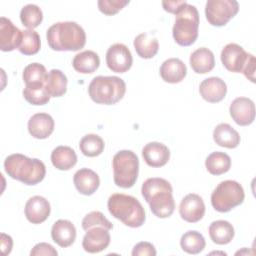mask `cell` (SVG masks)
I'll list each match as a JSON object with an SVG mask.
<instances>
[{
	"label": "cell",
	"mask_w": 256,
	"mask_h": 256,
	"mask_svg": "<svg viewBox=\"0 0 256 256\" xmlns=\"http://www.w3.org/2000/svg\"><path fill=\"white\" fill-rule=\"evenodd\" d=\"M103 139L97 134H87L82 137L79 143L80 151L87 157H96L104 150Z\"/></svg>",
	"instance_id": "d6a6232c"
},
{
	"label": "cell",
	"mask_w": 256,
	"mask_h": 256,
	"mask_svg": "<svg viewBox=\"0 0 256 256\" xmlns=\"http://www.w3.org/2000/svg\"><path fill=\"white\" fill-rule=\"evenodd\" d=\"M242 73L248 80H250L253 83L255 82V57L253 55L250 56Z\"/></svg>",
	"instance_id": "60d3db41"
},
{
	"label": "cell",
	"mask_w": 256,
	"mask_h": 256,
	"mask_svg": "<svg viewBox=\"0 0 256 256\" xmlns=\"http://www.w3.org/2000/svg\"><path fill=\"white\" fill-rule=\"evenodd\" d=\"M67 77L59 69H52L48 72L45 80V88L51 97H61L67 91Z\"/></svg>",
	"instance_id": "f1b7e54d"
},
{
	"label": "cell",
	"mask_w": 256,
	"mask_h": 256,
	"mask_svg": "<svg viewBox=\"0 0 256 256\" xmlns=\"http://www.w3.org/2000/svg\"><path fill=\"white\" fill-rule=\"evenodd\" d=\"M213 139L217 145L229 149L236 148L240 143L239 133L227 123H220L215 127Z\"/></svg>",
	"instance_id": "cb8c5ba5"
},
{
	"label": "cell",
	"mask_w": 256,
	"mask_h": 256,
	"mask_svg": "<svg viewBox=\"0 0 256 256\" xmlns=\"http://www.w3.org/2000/svg\"><path fill=\"white\" fill-rule=\"evenodd\" d=\"M133 63V58L128 47L122 43L111 45L106 52L107 67L115 73L127 72Z\"/></svg>",
	"instance_id": "30bf717a"
},
{
	"label": "cell",
	"mask_w": 256,
	"mask_h": 256,
	"mask_svg": "<svg viewBox=\"0 0 256 256\" xmlns=\"http://www.w3.org/2000/svg\"><path fill=\"white\" fill-rule=\"evenodd\" d=\"M172 34L180 46H190L197 40L199 29V13L195 6L187 2L175 14Z\"/></svg>",
	"instance_id": "8992f818"
},
{
	"label": "cell",
	"mask_w": 256,
	"mask_h": 256,
	"mask_svg": "<svg viewBox=\"0 0 256 256\" xmlns=\"http://www.w3.org/2000/svg\"><path fill=\"white\" fill-rule=\"evenodd\" d=\"M22 41V31L6 17L0 18V49L3 52L18 49Z\"/></svg>",
	"instance_id": "9a60e30c"
},
{
	"label": "cell",
	"mask_w": 256,
	"mask_h": 256,
	"mask_svg": "<svg viewBox=\"0 0 256 256\" xmlns=\"http://www.w3.org/2000/svg\"><path fill=\"white\" fill-rule=\"evenodd\" d=\"M73 68L82 74H91L95 72L100 65L98 54L92 50H86L76 54L72 61Z\"/></svg>",
	"instance_id": "484cf974"
},
{
	"label": "cell",
	"mask_w": 256,
	"mask_h": 256,
	"mask_svg": "<svg viewBox=\"0 0 256 256\" xmlns=\"http://www.w3.org/2000/svg\"><path fill=\"white\" fill-rule=\"evenodd\" d=\"M187 74V67L184 62L178 58H169L165 60L160 67V76L167 83H179Z\"/></svg>",
	"instance_id": "7402d4cb"
},
{
	"label": "cell",
	"mask_w": 256,
	"mask_h": 256,
	"mask_svg": "<svg viewBox=\"0 0 256 256\" xmlns=\"http://www.w3.org/2000/svg\"><path fill=\"white\" fill-rule=\"evenodd\" d=\"M41 46L39 34L31 29L22 31V41L18 48L23 55H35L39 52Z\"/></svg>",
	"instance_id": "e575fe53"
},
{
	"label": "cell",
	"mask_w": 256,
	"mask_h": 256,
	"mask_svg": "<svg viewBox=\"0 0 256 256\" xmlns=\"http://www.w3.org/2000/svg\"><path fill=\"white\" fill-rule=\"evenodd\" d=\"M134 48L138 56L143 59L153 58L159 49V43L157 38L148 33H141L137 35L133 42Z\"/></svg>",
	"instance_id": "83f0119b"
},
{
	"label": "cell",
	"mask_w": 256,
	"mask_h": 256,
	"mask_svg": "<svg viewBox=\"0 0 256 256\" xmlns=\"http://www.w3.org/2000/svg\"><path fill=\"white\" fill-rule=\"evenodd\" d=\"M109 230L96 226L86 231L82 240V247L88 253H99L105 250L110 244Z\"/></svg>",
	"instance_id": "5bb4252c"
},
{
	"label": "cell",
	"mask_w": 256,
	"mask_h": 256,
	"mask_svg": "<svg viewBox=\"0 0 256 256\" xmlns=\"http://www.w3.org/2000/svg\"><path fill=\"white\" fill-rule=\"evenodd\" d=\"M252 54L247 53L240 45L236 43L227 44L221 51V62L230 72L240 73L248 62Z\"/></svg>",
	"instance_id": "8fae6325"
},
{
	"label": "cell",
	"mask_w": 256,
	"mask_h": 256,
	"mask_svg": "<svg viewBox=\"0 0 256 256\" xmlns=\"http://www.w3.org/2000/svg\"><path fill=\"white\" fill-rule=\"evenodd\" d=\"M98 9L105 15H114L129 4L128 0H99Z\"/></svg>",
	"instance_id": "74e56055"
},
{
	"label": "cell",
	"mask_w": 256,
	"mask_h": 256,
	"mask_svg": "<svg viewBox=\"0 0 256 256\" xmlns=\"http://www.w3.org/2000/svg\"><path fill=\"white\" fill-rule=\"evenodd\" d=\"M51 207L48 200L42 196L36 195L28 199L25 204V216L32 224L43 223L50 215Z\"/></svg>",
	"instance_id": "2e32d148"
},
{
	"label": "cell",
	"mask_w": 256,
	"mask_h": 256,
	"mask_svg": "<svg viewBox=\"0 0 256 256\" xmlns=\"http://www.w3.org/2000/svg\"><path fill=\"white\" fill-rule=\"evenodd\" d=\"M73 182L77 191L86 196L96 192L100 185L98 174L88 168H82L76 171L73 177Z\"/></svg>",
	"instance_id": "44dd1931"
},
{
	"label": "cell",
	"mask_w": 256,
	"mask_h": 256,
	"mask_svg": "<svg viewBox=\"0 0 256 256\" xmlns=\"http://www.w3.org/2000/svg\"><path fill=\"white\" fill-rule=\"evenodd\" d=\"M234 228L232 224L225 220L213 221L209 226V236L218 245H225L234 238Z\"/></svg>",
	"instance_id": "4316f807"
},
{
	"label": "cell",
	"mask_w": 256,
	"mask_h": 256,
	"mask_svg": "<svg viewBox=\"0 0 256 256\" xmlns=\"http://www.w3.org/2000/svg\"><path fill=\"white\" fill-rule=\"evenodd\" d=\"M171 184L163 178H148L141 187V193L150 210L158 218L170 217L175 209Z\"/></svg>",
	"instance_id": "6da1fadb"
},
{
	"label": "cell",
	"mask_w": 256,
	"mask_h": 256,
	"mask_svg": "<svg viewBox=\"0 0 256 256\" xmlns=\"http://www.w3.org/2000/svg\"><path fill=\"white\" fill-rule=\"evenodd\" d=\"M31 256H57L58 252L57 250L49 243L46 242H41L36 244L32 250L30 251Z\"/></svg>",
	"instance_id": "f35d334b"
},
{
	"label": "cell",
	"mask_w": 256,
	"mask_h": 256,
	"mask_svg": "<svg viewBox=\"0 0 256 256\" xmlns=\"http://www.w3.org/2000/svg\"><path fill=\"white\" fill-rule=\"evenodd\" d=\"M52 240L62 248L71 246L76 239V228L69 220L59 219L51 228Z\"/></svg>",
	"instance_id": "ffe728a7"
},
{
	"label": "cell",
	"mask_w": 256,
	"mask_h": 256,
	"mask_svg": "<svg viewBox=\"0 0 256 256\" xmlns=\"http://www.w3.org/2000/svg\"><path fill=\"white\" fill-rule=\"evenodd\" d=\"M23 96L28 103L37 106L47 104L51 97L47 92L45 85L25 86L23 89Z\"/></svg>",
	"instance_id": "d590c367"
},
{
	"label": "cell",
	"mask_w": 256,
	"mask_h": 256,
	"mask_svg": "<svg viewBox=\"0 0 256 256\" xmlns=\"http://www.w3.org/2000/svg\"><path fill=\"white\" fill-rule=\"evenodd\" d=\"M46 68L40 63H31L23 70V81L26 86L44 85L47 77Z\"/></svg>",
	"instance_id": "1f68e13d"
},
{
	"label": "cell",
	"mask_w": 256,
	"mask_h": 256,
	"mask_svg": "<svg viewBox=\"0 0 256 256\" xmlns=\"http://www.w3.org/2000/svg\"><path fill=\"white\" fill-rule=\"evenodd\" d=\"M4 169L8 176L26 185H36L46 175V167L42 161L15 153L6 157Z\"/></svg>",
	"instance_id": "3957f363"
},
{
	"label": "cell",
	"mask_w": 256,
	"mask_h": 256,
	"mask_svg": "<svg viewBox=\"0 0 256 256\" xmlns=\"http://www.w3.org/2000/svg\"><path fill=\"white\" fill-rule=\"evenodd\" d=\"M51 162L56 169L67 171L76 165L77 155L69 146H57L51 153Z\"/></svg>",
	"instance_id": "d4e9b609"
},
{
	"label": "cell",
	"mask_w": 256,
	"mask_h": 256,
	"mask_svg": "<svg viewBox=\"0 0 256 256\" xmlns=\"http://www.w3.org/2000/svg\"><path fill=\"white\" fill-rule=\"evenodd\" d=\"M199 92L205 101L209 103H217L225 98L227 85L219 77H209L200 83Z\"/></svg>",
	"instance_id": "e0dca14e"
},
{
	"label": "cell",
	"mask_w": 256,
	"mask_h": 256,
	"mask_svg": "<svg viewBox=\"0 0 256 256\" xmlns=\"http://www.w3.org/2000/svg\"><path fill=\"white\" fill-rule=\"evenodd\" d=\"M239 11V3L235 0H208L205 5L207 21L216 27L226 25Z\"/></svg>",
	"instance_id": "9c48e42d"
},
{
	"label": "cell",
	"mask_w": 256,
	"mask_h": 256,
	"mask_svg": "<svg viewBox=\"0 0 256 256\" xmlns=\"http://www.w3.org/2000/svg\"><path fill=\"white\" fill-rule=\"evenodd\" d=\"M245 198L243 187L234 180L220 182L211 194L213 208L221 213L229 212L243 203Z\"/></svg>",
	"instance_id": "ba28073f"
},
{
	"label": "cell",
	"mask_w": 256,
	"mask_h": 256,
	"mask_svg": "<svg viewBox=\"0 0 256 256\" xmlns=\"http://www.w3.org/2000/svg\"><path fill=\"white\" fill-rule=\"evenodd\" d=\"M20 20L23 26L33 30L43 20L42 10L35 4H27L20 11Z\"/></svg>",
	"instance_id": "836d02e7"
},
{
	"label": "cell",
	"mask_w": 256,
	"mask_h": 256,
	"mask_svg": "<svg viewBox=\"0 0 256 256\" xmlns=\"http://www.w3.org/2000/svg\"><path fill=\"white\" fill-rule=\"evenodd\" d=\"M113 180L121 188H131L139 173V159L131 150H121L117 152L112 160Z\"/></svg>",
	"instance_id": "52a82bcc"
},
{
	"label": "cell",
	"mask_w": 256,
	"mask_h": 256,
	"mask_svg": "<svg viewBox=\"0 0 256 256\" xmlns=\"http://www.w3.org/2000/svg\"><path fill=\"white\" fill-rule=\"evenodd\" d=\"M46 38L49 47L55 51H78L86 43L84 29L72 21L53 24L47 30Z\"/></svg>",
	"instance_id": "7a4b0ae2"
},
{
	"label": "cell",
	"mask_w": 256,
	"mask_h": 256,
	"mask_svg": "<svg viewBox=\"0 0 256 256\" xmlns=\"http://www.w3.org/2000/svg\"><path fill=\"white\" fill-rule=\"evenodd\" d=\"M157 252L154 245L146 241L137 243L132 250L133 256H155Z\"/></svg>",
	"instance_id": "ab89813d"
},
{
	"label": "cell",
	"mask_w": 256,
	"mask_h": 256,
	"mask_svg": "<svg viewBox=\"0 0 256 256\" xmlns=\"http://www.w3.org/2000/svg\"><path fill=\"white\" fill-rule=\"evenodd\" d=\"M142 156L150 167H162L170 159V151L166 145L160 142H149L142 149Z\"/></svg>",
	"instance_id": "ac0fdd59"
},
{
	"label": "cell",
	"mask_w": 256,
	"mask_h": 256,
	"mask_svg": "<svg viewBox=\"0 0 256 256\" xmlns=\"http://www.w3.org/2000/svg\"><path fill=\"white\" fill-rule=\"evenodd\" d=\"M205 166L212 175H222L229 171L231 167V158L224 152H213L206 158Z\"/></svg>",
	"instance_id": "f546056e"
},
{
	"label": "cell",
	"mask_w": 256,
	"mask_h": 256,
	"mask_svg": "<svg viewBox=\"0 0 256 256\" xmlns=\"http://www.w3.org/2000/svg\"><path fill=\"white\" fill-rule=\"evenodd\" d=\"M185 3L186 1H163L162 6L165 11L176 14Z\"/></svg>",
	"instance_id": "b9f144b4"
},
{
	"label": "cell",
	"mask_w": 256,
	"mask_h": 256,
	"mask_svg": "<svg viewBox=\"0 0 256 256\" xmlns=\"http://www.w3.org/2000/svg\"><path fill=\"white\" fill-rule=\"evenodd\" d=\"M107 207L110 214L131 228L141 227L146 219L142 204L133 196L115 193L108 198Z\"/></svg>",
	"instance_id": "277c9868"
},
{
	"label": "cell",
	"mask_w": 256,
	"mask_h": 256,
	"mask_svg": "<svg viewBox=\"0 0 256 256\" xmlns=\"http://www.w3.org/2000/svg\"><path fill=\"white\" fill-rule=\"evenodd\" d=\"M96 226L104 227L108 230H111L113 228V224L100 211H92L85 215L82 220V228L87 231L88 229Z\"/></svg>",
	"instance_id": "8d00e7d4"
},
{
	"label": "cell",
	"mask_w": 256,
	"mask_h": 256,
	"mask_svg": "<svg viewBox=\"0 0 256 256\" xmlns=\"http://www.w3.org/2000/svg\"><path fill=\"white\" fill-rule=\"evenodd\" d=\"M125 92L126 84L117 76L94 77L88 86L89 96L97 104H116L124 97Z\"/></svg>",
	"instance_id": "5b68a950"
},
{
	"label": "cell",
	"mask_w": 256,
	"mask_h": 256,
	"mask_svg": "<svg viewBox=\"0 0 256 256\" xmlns=\"http://www.w3.org/2000/svg\"><path fill=\"white\" fill-rule=\"evenodd\" d=\"M12 246H13L12 238L7 234L2 233L1 234V249H2L3 254L4 255L9 254L12 250Z\"/></svg>",
	"instance_id": "7bdbcfd3"
},
{
	"label": "cell",
	"mask_w": 256,
	"mask_h": 256,
	"mask_svg": "<svg viewBox=\"0 0 256 256\" xmlns=\"http://www.w3.org/2000/svg\"><path fill=\"white\" fill-rule=\"evenodd\" d=\"M229 112L234 122L240 126H248L255 119L254 102L247 97L234 99L230 105Z\"/></svg>",
	"instance_id": "4fadbf2b"
},
{
	"label": "cell",
	"mask_w": 256,
	"mask_h": 256,
	"mask_svg": "<svg viewBox=\"0 0 256 256\" xmlns=\"http://www.w3.org/2000/svg\"><path fill=\"white\" fill-rule=\"evenodd\" d=\"M54 119L47 113H36L28 121V131L36 139H46L54 131Z\"/></svg>",
	"instance_id": "d6986e66"
},
{
	"label": "cell",
	"mask_w": 256,
	"mask_h": 256,
	"mask_svg": "<svg viewBox=\"0 0 256 256\" xmlns=\"http://www.w3.org/2000/svg\"><path fill=\"white\" fill-rule=\"evenodd\" d=\"M190 66L197 74H206L215 66L214 54L211 50L205 47L196 49L190 55Z\"/></svg>",
	"instance_id": "603a6c76"
},
{
	"label": "cell",
	"mask_w": 256,
	"mask_h": 256,
	"mask_svg": "<svg viewBox=\"0 0 256 256\" xmlns=\"http://www.w3.org/2000/svg\"><path fill=\"white\" fill-rule=\"evenodd\" d=\"M179 214L186 222L196 223L200 221L205 214V204L203 199L195 193L186 195L181 200Z\"/></svg>",
	"instance_id": "7c38bea8"
},
{
	"label": "cell",
	"mask_w": 256,
	"mask_h": 256,
	"mask_svg": "<svg viewBox=\"0 0 256 256\" xmlns=\"http://www.w3.org/2000/svg\"><path fill=\"white\" fill-rule=\"evenodd\" d=\"M180 246L182 250L188 254H198L204 250L206 242L200 232L191 230L182 235L180 239Z\"/></svg>",
	"instance_id": "4dcf8cb0"
}]
</instances>
